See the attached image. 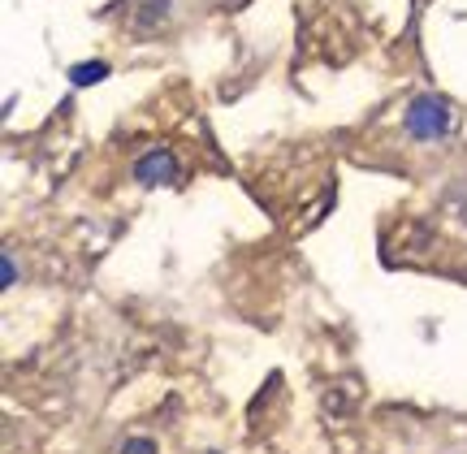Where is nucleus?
Listing matches in <instances>:
<instances>
[{
  "instance_id": "20e7f679",
  "label": "nucleus",
  "mask_w": 467,
  "mask_h": 454,
  "mask_svg": "<svg viewBox=\"0 0 467 454\" xmlns=\"http://www.w3.org/2000/svg\"><path fill=\"white\" fill-rule=\"evenodd\" d=\"M109 74H113L109 61H78V66H69V83L74 87H96V83H104Z\"/></svg>"
},
{
  "instance_id": "423d86ee",
  "label": "nucleus",
  "mask_w": 467,
  "mask_h": 454,
  "mask_svg": "<svg viewBox=\"0 0 467 454\" xmlns=\"http://www.w3.org/2000/svg\"><path fill=\"white\" fill-rule=\"evenodd\" d=\"M0 286H5V290L17 286V260H14V252L0 255Z\"/></svg>"
},
{
  "instance_id": "f257e3e1",
  "label": "nucleus",
  "mask_w": 467,
  "mask_h": 454,
  "mask_svg": "<svg viewBox=\"0 0 467 454\" xmlns=\"http://www.w3.org/2000/svg\"><path fill=\"white\" fill-rule=\"evenodd\" d=\"M402 130L416 139V143H437V139H446L454 130V108L446 96H416V100L407 104V113H402Z\"/></svg>"
},
{
  "instance_id": "39448f33",
  "label": "nucleus",
  "mask_w": 467,
  "mask_h": 454,
  "mask_svg": "<svg viewBox=\"0 0 467 454\" xmlns=\"http://www.w3.org/2000/svg\"><path fill=\"white\" fill-rule=\"evenodd\" d=\"M117 454H161V446L151 438H126L121 446H117Z\"/></svg>"
},
{
  "instance_id": "f03ea898",
  "label": "nucleus",
  "mask_w": 467,
  "mask_h": 454,
  "mask_svg": "<svg viewBox=\"0 0 467 454\" xmlns=\"http://www.w3.org/2000/svg\"><path fill=\"white\" fill-rule=\"evenodd\" d=\"M130 178L143 186V191H151V186H173L178 178H182L178 151H173V148H151V151H143V156L134 160Z\"/></svg>"
},
{
  "instance_id": "7ed1b4c3",
  "label": "nucleus",
  "mask_w": 467,
  "mask_h": 454,
  "mask_svg": "<svg viewBox=\"0 0 467 454\" xmlns=\"http://www.w3.org/2000/svg\"><path fill=\"white\" fill-rule=\"evenodd\" d=\"M178 17V0H139L130 14V31L134 35H161L173 26Z\"/></svg>"
},
{
  "instance_id": "0eeeda50",
  "label": "nucleus",
  "mask_w": 467,
  "mask_h": 454,
  "mask_svg": "<svg viewBox=\"0 0 467 454\" xmlns=\"http://www.w3.org/2000/svg\"><path fill=\"white\" fill-rule=\"evenodd\" d=\"M208 454H217V450H208Z\"/></svg>"
}]
</instances>
